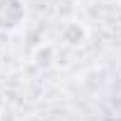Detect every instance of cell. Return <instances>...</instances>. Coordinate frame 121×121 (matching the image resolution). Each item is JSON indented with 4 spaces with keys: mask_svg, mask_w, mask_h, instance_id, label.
Returning a JSON list of instances; mask_svg holds the SVG:
<instances>
[{
    "mask_svg": "<svg viewBox=\"0 0 121 121\" xmlns=\"http://www.w3.org/2000/svg\"><path fill=\"white\" fill-rule=\"evenodd\" d=\"M26 2L23 0H0V33H16L26 23Z\"/></svg>",
    "mask_w": 121,
    "mask_h": 121,
    "instance_id": "cell-1",
    "label": "cell"
},
{
    "mask_svg": "<svg viewBox=\"0 0 121 121\" xmlns=\"http://www.w3.org/2000/svg\"><path fill=\"white\" fill-rule=\"evenodd\" d=\"M60 37H63V42H68L70 47H77V44H82V42L86 40V28H84V26H79L77 21H70V23H65V26H63Z\"/></svg>",
    "mask_w": 121,
    "mask_h": 121,
    "instance_id": "cell-2",
    "label": "cell"
}]
</instances>
